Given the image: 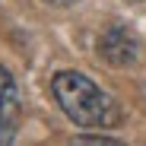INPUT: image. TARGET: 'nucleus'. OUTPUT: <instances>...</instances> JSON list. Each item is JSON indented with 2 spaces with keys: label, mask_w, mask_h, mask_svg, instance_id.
I'll return each instance as SVG.
<instances>
[{
  "label": "nucleus",
  "mask_w": 146,
  "mask_h": 146,
  "mask_svg": "<svg viewBox=\"0 0 146 146\" xmlns=\"http://www.w3.org/2000/svg\"><path fill=\"white\" fill-rule=\"evenodd\" d=\"M51 92H54V102L60 105V111L76 127H102V130H108V127L121 124V105L108 92H102V86H95L86 73L60 70L51 80Z\"/></svg>",
  "instance_id": "nucleus-1"
},
{
  "label": "nucleus",
  "mask_w": 146,
  "mask_h": 146,
  "mask_svg": "<svg viewBox=\"0 0 146 146\" xmlns=\"http://www.w3.org/2000/svg\"><path fill=\"white\" fill-rule=\"evenodd\" d=\"M99 57L111 67H133L140 60V38L124 26H114L99 38Z\"/></svg>",
  "instance_id": "nucleus-2"
},
{
  "label": "nucleus",
  "mask_w": 146,
  "mask_h": 146,
  "mask_svg": "<svg viewBox=\"0 0 146 146\" xmlns=\"http://www.w3.org/2000/svg\"><path fill=\"white\" fill-rule=\"evenodd\" d=\"M13 124H16V83L10 76V70L0 67V130L13 133Z\"/></svg>",
  "instance_id": "nucleus-3"
},
{
  "label": "nucleus",
  "mask_w": 146,
  "mask_h": 146,
  "mask_svg": "<svg viewBox=\"0 0 146 146\" xmlns=\"http://www.w3.org/2000/svg\"><path fill=\"white\" fill-rule=\"evenodd\" d=\"M76 143H105V146H117L121 140H114V137H76Z\"/></svg>",
  "instance_id": "nucleus-4"
},
{
  "label": "nucleus",
  "mask_w": 146,
  "mask_h": 146,
  "mask_svg": "<svg viewBox=\"0 0 146 146\" xmlns=\"http://www.w3.org/2000/svg\"><path fill=\"white\" fill-rule=\"evenodd\" d=\"M51 3H76V0H51Z\"/></svg>",
  "instance_id": "nucleus-5"
}]
</instances>
